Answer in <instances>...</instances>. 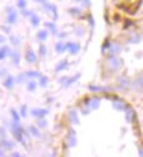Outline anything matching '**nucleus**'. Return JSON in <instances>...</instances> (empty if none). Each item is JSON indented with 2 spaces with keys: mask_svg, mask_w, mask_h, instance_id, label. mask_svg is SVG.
<instances>
[{
  "mask_svg": "<svg viewBox=\"0 0 143 157\" xmlns=\"http://www.w3.org/2000/svg\"><path fill=\"white\" fill-rule=\"evenodd\" d=\"M111 99H113V106H114L115 110H118V111H124V110H126L128 105L125 104V101H123L121 99H119V97H116V96H113Z\"/></svg>",
  "mask_w": 143,
  "mask_h": 157,
  "instance_id": "nucleus-1",
  "label": "nucleus"
},
{
  "mask_svg": "<svg viewBox=\"0 0 143 157\" xmlns=\"http://www.w3.org/2000/svg\"><path fill=\"white\" fill-rule=\"evenodd\" d=\"M106 63H107V67L111 70H116V69H119L121 67V61L116 56H109Z\"/></svg>",
  "mask_w": 143,
  "mask_h": 157,
  "instance_id": "nucleus-2",
  "label": "nucleus"
},
{
  "mask_svg": "<svg viewBox=\"0 0 143 157\" xmlns=\"http://www.w3.org/2000/svg\"><path fill=\"white\" fill-rule=\"evenodd\" d=\"M121 51V46L119 42H111L110 49H109V56H115L116 54H119Z\"/></svg>",
  "mask_w": 143,
  "mask_h": 157,
  "instance_id": "nucleus-3",
  "label": "nucleus"
},
{
  "mask_svg": "<svg viewBox=\"0 0 143 157\" xmlns=\"http://www.w3.org/2000/svg\"><path fill=\"white\" fill-rule=\"evenodd\" d=\"M67 143L69 147H74V146L77 144V137H76V133H74L73 129L69 130V134H68V137H67Z\"/></svg>",
  "mask_w": 143,
  "mask_h": 157,
  "instance_id": "nucleus-4",
  "label": "nucleus"
},
{
  "mask_svg": "<svg viewBox=\"0 0 143 157\" xmlns=\"http://www.w3.org/2000/svg\"><path fill=\"white\" fill-rule=\"evenodd\" d=\"M65 46H67V49H69L70 54H73V55L78 54L79 50H81V45H79V44H76V42H69V44H67Z\"/></svg>",
  "mask_w": 143,
  "mask_h": 157,
  "instance_id": "nucleus-5",
  "label": "nucleus"
},
{
  "mask_svg": "<svg viewBox=\"0 0 143 157\" xmlns=\"http://www.w3.org/2000/svg\"><path fill=\"white\" fill-rule=\"evenodd\" d=\"M47 112H49V110H46V109H32L31 110V114H32L33 116L40 118V119L44 118Z\"/></svg>",
  "mask_w": 143,
  "mask_h": 157,
  "instance_id": "nucleus-6",
  "label": "nucleus"
},
{
  "mask_svg": "<svg viewBox=\"0 0 143 157\" xmlns=\"http://www.w3.org/2000/svg\"><path fill=\"white\" fill-rule=\"evenodd\" d=\"M98 106H100V99L98 97H91V99L88 100V107L89 109L96 110V109H98Z\"/></svg>",
  "mask_w": 143,
  "mask_h": 157,
  "instance_id": "nucleus-7",
  "label": "nucleus"
},
{
  "mask_svg": "<svg viewBox=\"0 0 143 157\" xmlns=\"http://www.w3.org/2000/svg\"><path fill=\"white\" fill-rule=\"evenodd\" d=\"M17 18H18V13L12 10V12H8V17H7V23L8 24H13L17 22Z\"/></svg>",
  "mask_w": 143,
  "mask_h": 157,
  "instance_id": "nucleus-8",
  "label": "nucleus"
},
{
  "mask_svg": "<svg viewBox=\"0 0 143 157\" xmlns=\"http://www.w3.org/2000/svg\"><path fill=\"white\" fill-rule=\"evenodd\" d=\"M126 121L128 123H132V121H134L135 120V111L132 109L130 106L126 107Z\"/></svg>",
  "mask_w": 143,
  "mask_h": 157,
  "instance_id": "nucleus-9",
  "label": "nucleus"
},
{
  "mask_svg": "<svg viewBox=\"0 0 143 157\" xmlns=\"http://www.w3.org/2000/svg\"><path fill=\"white\" fill-rule=\"evenodd\" d=\"M68 118H69V121L72 124H79V119H78V114L76 110H70L68 114Z\"/></svg>",
  "mask_w": 143,
  "mask_h": 157,
  "instance_id": "nucleus-10",
  "label": "nucleus"
},
{
  "mask_svg": "<svg viewBox=\"0 0 143 157\" xmlns=\"http://www.w3.org/2000/svg\"><path fill=\"white\" fill-rule=\"evenodd\" d=\"M13 147H14V143L10 142V140H8V139H2V140H0V148H3V149H12Z\"/></svg>",
  "mask_w": 143,
  "mask_h": 157,
  "instance_id": "nucleus-11",
  "label": "nucleus"
},
{
  "mask_svg": "<svg viewBox=\"0 0 143 157\" xmlns=\"http://www.w3.org/2000/svg\"><path fill=\"white\" fill-rule=\"evenodd\" d=\"M26 60H27L28 63H35L37 60V56H36V54L31 50V49H28L27 52H26Z\"/></svg>",
  "mask_w": 143,
  "mask_h": 157,
  "instance_id": "nucleus-12",
  "label": "nucleus"
},
{
  "mask_svg": "<svg viewBox=\"0 0 143 157\" xmlns=\"http://www.w3.org/2000/svg\"><path fill=\"white\" fill-rule=\"evenodd\" d=\"M42 5H44L45 8H47L49 10H51L52 14H54V18H58V9L55 5H52V4H49V3H46V2H40Z\"/></svg>",
  "mask_w": 143,
  "mask_h": 157,
  "instance_id": "nucleus-13",
  "label": "nucleus"
},
{
  "mask_svg": "<svg viewBox=\"0 0 143 157\" xmlns=\"http://www.w3.org/2000/svg\"><path fill=\"white\" fill-rule=\"evenodd\" d=\"M13 86H14V78L12 77V75H8L4 80V87L8 88V89H12Z\"/></svg>",
  "mask_w": 143,
  "mask_h": 157,
  "instance_id": "nucleus-14",
  "label": "nucleus"
},
{
  "mask_svg": "<svg viewBox=\"0 0 143 157\" xmlns=\"http://www.w3.org/2000/svg\"><path fill=\"white\" fill-rule=\"evenodd\" d=\"M10 130H12V133L14 134V135H17L18 133H22V128H20V125H19V123H12L10 124Z\"/></svg>",
  "mask_w": 143,
  "mask_h": 157,
  "instance_id": "nucleus-15",
  "label": "nucleus"
},
{
  "mask_svg": "<svg viewBox=\"0 0 143 157\" xmlns=\"http://www.w3.org/2000/svg\"><path fill=\"white\" fill-rule=\"evenodd\" d=\"M10 54V49L8 46H3L2 49H0V60H3V59H5L8 55Z\"/></svg>",
  "mask_w": 143,
  "mask_h": 157,
  "instance_id": "nucleus-16",
  "label": "nucleus"
},
{
  "mask_svg": "<svg viewBox=\"0 0 143 157\" xmlns=\"http://www.w3.org/2000/svg\"><path fill=\"white\" fill-rule=\"evenodd\" d=\"M9 56L13 59L14 65H18V64H19V59H20V56H19V52H18V51H10Z\"/></svg>",
  "mask_w": 143,
  "mask_h": 157,
  "instance_id": "nucleus-17",
  "label": "nucleus"
},
{
  "mask_svg": "<svg viewBox=\"0 0 143 157\" xmlns=\"http://www.w3.org/2000/svg\"><path fill=\"white\" fill-rule=\"evenodd\" d=\"M130 86V80L128 78H120L119 79V87L120 88H126Z\"/></svg>",
  "mask_w": 143,
  "mask_h": 157,
  "instance_id": "nucleus-18",
  "label": "nucleus"
},
{
  "mask_svg": "<svg viewBox=\"0 0 143 157\" xmlns=\"http://www.w3.org/2000/svg\"><path fill=\"white\" fill-rule=\"evenodd\" d=\"M65 49H67V46H65L64 42H56V45H55L56 52H64Z\"/></svg>",
  "mask_w": 143,
  "mask_h": 157,
  "instance_id": "nucleus-19",
  "label": "nucleus"
},
{
  "mask_svg": "<svg viewBox=\"0 0 143 157\" xmlns=\"http://www.w3.org/2000/svg\"><path fill=\"white\" fill-rule=\"evenodd\" d=\"M67 67H68V61H67V60H63V61H60V63L56 65V68H55V72H60V70L65 69Z\"/></svg>",
  "mask_w": 143,
  "mask_h": 157,
  "instance_id": "nucleus-20",
  "label": "nucleus"
},
{
  "mask_svg": "<svg viewBox=\"0 0 143 157\" xmlns=\"http://www.w3.org/2000/svg\"><path fill=\"white\" fill-rule=\"evenodd\" d=\"M26 77H28V78H40L41 74L37 73V72H35V70H31V72L26 73Z\"/></svg>",
  "mask_w": 143,
  "mask_h": 157,
  "instance_id": "nucleus-21",
  "label": "nucleus"
},
{
  "mask_svg": "<svg viewBox=\"0 0 143 157\" xmlns=\"http://www.w3.org/2000/svg\"><path fill=\"white\" fill-rule=\"evenodd\" d=\"M31 23H32V26H39L40 24V17L36 14H32L31 15Z\"/></svg>",
  "mask_w": 143,
  "mask_h": 157,
  "instance_id": "nucleus-22",
  "label": "nucleus"
},
{
  "mask_svg": "<svg viewBox=\"0 0 143 157\" xmlns=\"http://www.w3.org/2000/svg\"><path fill=\"white\" fill-rule=\"evenodd\" d=\"M37 39L40 41H45L47 39V31H40L39 33H37Z\"/></svg>",
  "mask_w": 143,
  "mask_h": 157,
  "instance_id": "nucleus-23",
  "label": "nucleus"
},
{
  "mask_svg": "<svg viewBox=\"0 0 143 157\" xmlns=\"http://www.w3.org/2000/svg\"><path fill=\"white\" fill-rule=\"evenodd\" d=\"M28 130H30L31 133H32V135H33V137H39V135H40L39 129H37L36 127H33V125H31V127L28 128Z\"/></svg>",
  "mask_w": 143,
  "mask_h": 157,
  "instance_id": "nucleus-24",
  "label": "nucleus"
},
{
  "mask_svg": "<svg viewBox=\"0 0 143 157\" xmlns=\"http://www.w3.org/2000/svg\"><path fill=\"white\" fill-rule=\"evenodd\" d=\"M10 112H12V116H13V120H14V123H19V114L15 111L14 109H12L10 110Z\"/></svg>",
  "mask_w": 143,
  "mask_h": 157,
  "instance_id": "nucleus-25",
  "label": "nucleus"
},
{
  "mask_svg": "<svg viewBox=\"0 0 143 157\" xmlns=\"http://www.w3.org/2000/svg\"><path fill=\"white\" fill-rule=\"evenodd\" d=\"M89 89H91V91H104V92L109 91L107 87H96V86H89Z\"/></svg>",
  "mask_w": 143,
  "mask_h": 157,
  "instance_id": "nucleus-26",
  "label": "nucleus"
},
{
  "mask_svg": "<svg viewBox=\"0 0 143 157\" xmlns=\"http://www.w3.org/2000/svg\"><path fill=\"white\" fill-rule=\"evenodd\" d=\"M79 77H81V74H77V75H74L73 78H70V79H67V83H65V86H67V87H68V86H70L73 82H76V80H77Z\"/></svg>",
  "mask_w": 143,
  "mask_h": 157,
  "instance_id": "nucleus-27",
  "label": "nucleus"
},
{
  "mask_svg": "<svg viewBox=\"0 0 143 157\" xmlns=\"http://www.w3.org/2000/svg\"><path fill=\"white\" fill-rule=\"evenodd\" d=\"M10 41H12V44H13V45H15V46L20 44L19 37H17V36H10Z\"/></svg>",
  "mask_w": 143,
  "mask_h": 157,
  "instance_id": "nucleus-28",
  "label": "nucleus"
},
{
  "mask_svg": "<svg viewBox=\"0 0 143 157\" xmlns=\"http://www.w3.org/2000/svg\"><path fill=\"white\" fill-rule=\"evenodd\" d=\"M40 86H41V87H46V86H47V77L41 75V77H40Z\"/></svg>",
  "mask_w": 143,
  "mask_h": 157,
  "instance_id": "nucleus-29",
  "label": "nucleus"
},
{
  "mask_svg": "<svg viewBox=\"0 0 143 157\" xmlns=\"http://www.w3.org/2000/svg\"><path fill=\"white\" fill-rule=\"evenodd\" d=\"M27 89L28 91H35L36 89V83L33 82V80H30V82L27 83Z\"/></svg>",
  "mask_w": 143,
  "mask_h": 157,
  "instance_id": "nucleus-30",
  "label": "nucleus"
},
{
  "mask_svg": "<svg viewBox=\"0 0 143 157\" xmlns=\"http://www.w3.org/2000/svg\"><path fill=\"white\" fill-rule=\"evenodd\" d=\"M69 13L72 15H79V14H81V9H79V8H70Z\"/></svg>",
  "mask_w": 143,
  "mask_h": 157,
  "instance_id": "nucleus-31",
  "label": "nucleus"
},
{
  "mask_svg": "<svg viewBox=\"0 0 143 157\" xmlns=\"http://www.w3.org/2000/svg\"><path fill=\"white\" fill-rule=\"evenodd\" d=\"M39 50H40V55H41V56H45V55H46V47H45L44 44L40 45V49H39Z\"/></svg>",
  "mask_w": 143,
  "mask_h": 157,
  "instance_id": "nucleus-32",
  "label": "nucleus"
},
{
  "mask_svg": "<svg viewBox=\"0 0 143 157\" xmlns=\"http://www.w3.org/2000/svg\"><path fill=\"white\" fill-rule=\"evenodd\" d=\"M26 78H27V77H26V74H19L18 77H17V82L18 83H23L24 80H26Z\"/></svg>",
  "mask_w": 143,
  "mask_h": 157,
  "instance_id": "nucleus-33",
  "label": "nucleus"
},
{
  "mask_svg": "<svg viewBox=\"0 0 143 157\" xmlns=\"http://www.w3.org/2000/svg\"><path fill=\"white\" fill-rule=\"evenodd\" d=\"M81 111L84 114V115H87V114H89V111H91V109H89V107H86V106H81Z\"/></svg>",
  "mask_w": 143,
  "mask_h": 157,
  "instance_id": "nucleus-34",
  "label": "nucleus"
},
{
  "mask_svg": "<svg viewBox=\"0 0 143 157\" xmlns=\"http://www.w3.org/2000/svg\"><path fill=\"white\" fill-rule=\"evenodd\" d=\"M17 7L20 8V9H24V7H26V2H24V0H20V2L17 3Z\"/></svg>",
  "mask_w": 143,
  "mask_h": 157,
  "instance_id": "nucleus-35",
  "label": "nucleus"
},
{
  "mask_svg": "<svg viewBox=\"0 0 143 157\" xmlns=\"http://www.w3.org/2000/svg\"><path fill=\"white\" fill-rule=\"evenodd\" d=\"M76 35L77 36H82L83 35V28H82V27H77V28H76Z\"/></svg>",
  "mask_w": 143,
  "mask_h": 157,
  "instance_id": "nucleus-36",
  "label": "nucleus"
},
{
  "mask_svg": "<svg viewBox=\"0 0 143 157\" xmlns=\"http://www.w3.org/2000/svg\"><path fill=\"white\" fill-rule=\"evenodd\" d=\"M20 115L22 116L27 115V106H22V109H20Z\"/></svg>",
  "mask_w": 143,
  "mask_h": 157,
  "instance_id": "nucleus-37",
  "label": "nucleus"
},
{
  "mask_svg": "<svg viewBox=\"0 0 143 157\" xmlns=\"http://www.w3.org/2000/svg\"><path fill=\"white\" fill-rule=\"evenodd\" d=\"M46 26L49 27V28H51V30H52V33H56V30H55V26H54V23H46Z\"/></svg>",
  "mask_w": 143,
  "mask_h": 157,
  "instance_id": "nucleus-38",
  "label": "nucleus"
},
{
  "mask_svg": "<svg viewBox=\"0 0 143 157\" xmlns=\"http://www.w3.org/2000/svg\"><path fill=\"white\" fill-rule=\"evenodd\" d=\"M39 127L40 128H45L46 127V121L42 120V119H41V120H39Z\"/></svg>",
  "mask_w": 143,
  "mask_h": 157,
  "instance_id": "nucleus-39",
  "label": "nucleus"
},
{
  "mask_svg": "<svg viewBox=\"0 0 143 157\" xmlns=\"http://www.w3.org/2000/svg\"><path fill=\"white\" fill-rule=\"evenodd\" d=\"M2 30L5 32V33H9V32H10V27H8V26H2Z\"/></svg>",
  "mask_w": 143,
  "mask_h": 157,
  "instance_id": "nucleus-40",
  "label": "nucleus"
},
{
  "mask_svg": "<svg viewBox=\"0 0 143 157\" xmlns=\"http://www.w3.org/2000/svg\"><path fill=\"white\" fill-rule=\"evenodd\" d=\"M4 137H5V129L4 128H0V138L4 139Z\"/></svg>",
  "mask_w": 143,
  "mask_h": 157,
  "instance_id": "nucleus-41",
  "label": "nucleus"
},
{
  "mask_svg": "<svg viewBox=\"0 0 143 157\" xmlns=\"http://www.w3.org/2000/svg\"><path fill=\"white\" fill-rule=\"evenodd\" d=\"M22 14H24V15H32L33 13H32V10H30V12H28V10H22Z\"/></svg>",
  "mask_w": 143,
  "mask_h": 157,
  "instance_id": "nucleus-42",
  "label": "nucleus"
},
{
  "mask_svg": "<svg viewBox=\"0 0 143 157\" xmlns=\"http://www.w3.org/2000/svg\"><path fill=\"white\" fill-rule=\"evenodd\" d=\"M5 73H7V69H5V68H0V77L5 75Z\"/></svg>",
  "mask_w": 143,
  "mask_h": 157,
  "instance_id": "nucleus-43",
  "label": "nucleus"
},
{
  "mask_svg": "<svg viewBox=\"0 0 143 157\" xmlns=\"http://www.w3.org/2000/svg\"><path fill=\"white\" fill-rule=\"evenodd\" d=\"M10 157H23V156L20 153H18V152H14V153H12V156H10Z\"/></svg>",
  "mask_w": 143,
  "mask_h": 157,
  "instance_id": "nucleus-44",
  "label": "nucleus"
},
{
  "mask_svg": "<svg viewBox=\"0 0 143 157\" xmlns=\"http://www.w3.org/2000/svg\"><path fill=\"white\" fill-rule=\"evenodd\" d=\"M88 19H89V24H92V26H93L95 23H93V18H92V15H91V14L88 15Z\"/></svg>",
  "mask_w": 143,
  "mask_h": 157,
  "instance_id": "nucleus-45",
  "label": "nucleus"
},
{
  "mask_svg": "<svg viewBox=\"0 0 143 157\" xmlns=\"http://www.w3.org/2000/svg\"><path fill=\"white\" fill-rule=\"evenodd\" d=\"M83 5H84V7H88V5H89V2H87V0H86V2L83 3Z\"/></svg>",
  "mask_w": 143,
  "mask_h": 157,
  "instance_id": "nucleus-46",
  "label": "nucleus"
},
{
  "mask_svg": "<svg viewBox=\"0 0 143 157\" xmlns=\"http://www.w3.org/2000/svg\"><path fill=\"white\" fill-rule=\"evenodd\" d=\"M0 157H4V152H3V149H0Z\"/></svg>",
  "mask_w": 143,
  "mask_h": 157,
  "instance_id": "nucleus-47",
  "label": "nucleus"
},
{
  "mask_svg": "<svg viewBox=\"0 0 143 157\" xmlns=\"http://www.w3.org/2000/svg\"><path fill=\"white\" fill-rule=\"evenodd\" d=\"M2 42H4V37L0 36V44H2Z\"/></svg>",
  "mask_w": 143,
  "mask_h": 157,
  "instance_id": "nucleus-48",
  "label": "nucleus"
}]
</instances>
